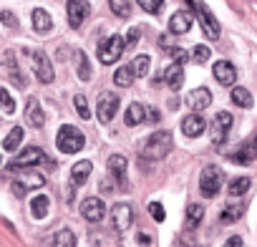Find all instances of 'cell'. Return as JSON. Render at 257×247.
<instances>
[{
    "instance_id": "obj_1",
    "label": "cell",
    "mask_w": 257,
    "mask_h": 247,
    "mask_svg": "<svg viewBox=\"0 0 257 247\" xmlns=\"http://www.w3.org/2000/svg\"><path fill=\"white\" fill-rule=\"evenodd\" d=\"M169 152H172V134H169V132H154V134L147 139L144 149H142V159H147V162H159V159H164Z\"/></svg>"
},
{
    "instance_id": "obj_2",
    "label": "cell",
    "mask_w": 257,
    "mask_h": 247,
    "mask_svg": "<svg viewBox=\"0 0 257 247\" xmlns=\"http://www.w3.org/2000/svg\"><path fill=\"white\" fill-rule=\"evenodd\" d=\"M83 144H86V137H83L76 127H71V124L61 127L58 134H56V147H58L63 154H76V152L83 149Z\"/></svg>"
},
{
    "instance_id": "obj_3",
    "label": "cell",
    "mask_w": 257,
    "mask_h": 247,
    "mask_svg": "<svg viewBox=\"0 0 257 247\" xmlns=\"http://www.w3.org/2000/svg\"><path fill=\"white\" fill-rule=\"evenodd\" d=\"M222 182H224V174H222L219 167H204L202 174H199V192H202V197H207V199L217 197L219 189H222Z\"/></svg>"
},
{
    "instance_id": "obj_4",
    "label": "cell",
    "mask_w": 257,
    "mask_h": 247,
    "mask_svg": "<svg viewBox=\"0 0 257 247\" xmlns=\"http://www.w3.org/2000/svg\"><path fill=\"white\" fill-rule=\"evenodd\" d=\"M123 51H126L123 38H121V36H108V38L98 46L96 56H98V61H101L103 66H111V63H116V61L121 58V53H123Z\"/></svg>"
},
{
    "instance_id": "obj_5",
    "label": "cell",
    "mask_w": 257,
    "mask_h": 247,
    "mask_svg": "<svg viewBox=\"0 0 257 247\" xmlns=\"http://www.w3.org/2000/svg\"><path fill=\"white\" fill-rule=\"evenodd\" d=\"M26 56L33 61V71H36L38 81H41V83H53L56 71H53V66H51L48 56H46L43 51H38V48H26Z\"/></svg>"
},
{
    "instance_id": "obj_6",
    "label": "cell",
    "mask_w": 257,
    "mask_h": 247,
    "mask_svg": "<svg viewBox=\"0 0 257 247\" xmlns=\"http://www.w3.org/2000/svg\"><path fill=\"white\" fill-rule=\"evenodd\" d=\"M118 111V93L113 91H101L98 93V101H96V118L101 124H108Z\"/></svg>"
},
{
    "instance_id": "obj_7",
    "label": "cell",
    "mask_w": 257,
    "mask_h": 247,
    "mask_svg": "<svg viewBox=\"0 0 257 247\" xmlns=\"http://www.w3.org/2000/svg\"><path fill=\"white\" fill-rule=\"evenodd\" d=\"M41 162H46L43 149H38V147H28V149H23L18 157L11 159L8 169H11V172H18V169H26V167H36V164H41Z\"/></svg>"
},
{
    "instance_id": "obj_8",
    "label": "cell",
    "mask_w": 257,
    "mask_h": 247,
    "mask_svg": "<svg viewBox=\"0 0 257 247\" xmlns=\"http://www.w3.org/2000/svg\"><path fill=\"white\" fill-rule=\"evenodd\" d=\"M229 129H232V113H229V111H219V113H214V118H212V129H209V134H212V144H214V147L224 144Z\"/></svg>"
},
{
    "instance_id": "obj_9",
    "label": "cell",
    "mask_w": 257,
    "mask_h": 247,
    "mask_svg": "<svg viewBox=\"0 0 257 247\" xmlns=\"http://www.w3.org/2000/svg\"><path fill=\"white\" fill-rule=\"evenodd\" d=\"M66 13H68V26L71 28H81L86 23V18L91 16V6H88V0H68Z\"/></svg>"
},
{
    "instance_id": "obj_10",
    "label": "cell",
    "mask_w": 257,
    "mask_h": 247,
    "mask_svg": "<svg viewBox=\"0 0 257 247\" xmlns=\"http://www.w3.org/2000/svg\"><path fill=\"white\" fill-rule=\"evenodd\" d=\"M103 214H106V204L101 197H86L81 202V217L86 222H101Z\"/></svg>"
},
{
    "instance_id": "obj_11",
    "label": "cell",
    "mask_w": 257,
    "mask_h": 247,
    "mask_svg": "<svg viewBox=\"0 0 257 247\" xmlns=\"http://www.w3.org/2000/svg\"><path fill=\"white\" fill-rule=\"evenodd\" d=\"M132 222H134V209H132V204H116V207L111 209V224H113L116 232L123 234L128 227H132Z\"/></svg>"
},
{
    "instance_id": "obj_12",
    "label": "cell",
    "mask_w": 257,
    "mask_h": 247,
    "mask_svg": "<svg viewBox=\"0 0 257 247\" xmlns=\"http://www.w3.org/2000/svg\"><path fill=\"white\" fill-rule=\"evenodd\" d=\"M232 159L239 162V164H249V162L257 159V129L252 132V137H247V139L239 144V149L232 154Z\"/></svg>"
},
{
    "instance_id": "obj_13",
    "label": "cell",
    "mask_w": 257,
    "mask_h": 247,
    "mask_svg": "<svg viewBox=\"0 0 257 247\" xmlns=\"http://www.w3.org/2000/svg\"><path fill=\"white\" fill-rule=\"evenodd\" d=\"M197 18H199V23H202L204 36H207L209 41H217V38H219V23H217V18L209 13L207 6H197Z\"/></svg>"
},
{
    "instance_id": "obj_14",
    "label": "cell",
    "mask_w": 257,
    "mask_h": 247,
    "mask_svg": "<svg viewBox=\"0 0 257 247\" xmlns=\"http://www.w3.org/2000/svg\"><path fill=\"white\" fill-rule=\"evenodd\" d=\"M209 103H212V91H209V88H204V86L192 88V91L187 93V106H189L194 113H199V111L209 108Z\"/></svg>"
},
{
    "instance_id": "obj_15",
    "label": "cell",
    "mask_w": 257,
    "mask_h": 247,
    "mask_svg": "<svg viewBox=\"0 0 257 247\" xmlns=\"http://www.w3.org/2000/svg\"><path fill=\"white\" fill-rule=\"evenodd\" d=\"M204 129H207V121H204L199 113H189V116L182 118V132H184V137H189V139L202 137Z\"/></svg>"
},
{
    "instance_id": "obj_16",
    "label": "cell",
    "mask_w": 257,
    "mask_h": 247,
    "mask_svg": "<svg viewBox=\"0 0 257 247\" xmlns=\"http://www.w3.org/2000/svg\"><path fill=\"white\" fill-rule=\"evenodd\" d=\"M212 73H214V78H217L222 86H234V81H237V68H234L229 61H217V63L212 66Z\"/></svg>"
},
{
    "instance_id": "obj_17",
    "label": "cell",
    "mask_w": 257,
    "mask_h": 247,
    "mask_svg": "<svg viewBox=\"0 0 257 247\" xmlns=\"http://www.w3.org/2000/svg\"><path fill=\"white\" fill-rule=\"evenodd\" d=\"M26 118H28L31 127L43 129V124H46V111H43V106H41L38 98H28V103H26Z\"/></svg>"
},
{
    "instance_id": "obj_18",
    "label": "cell",
    "mask_w": 257,
    "mask_h": 247,
    "mask_svg": "<svg viewBox=\"0 0 257 247\" xmlns=\"http://www.w3.org/2000/svg\"><path fill=\"white\" fill-rule=\"evenodd\" d=\"M162 81L172 88V91H179L182 88V83H184V66L182 63H172L167 71H164V76H162Z\"/></svg>"
},
{
    "instance_id": "obj_19",
    "label": "cell",
    "mask_w": 257,
    "mask_h": 247,
    "mask_svg": "<svg viewBox=\"0 0 257 247\" xmlns=\"http://www.w3.org/2000/svg\"><path fill=\"white\" fill-rule=\"evenodd\" d=\"M192 21H194V16L189 13V11H179V13H174L172 18H169V31L172 33H187L189 28H192Z\"/></svg>"
},
{
    "instance_id": "obj_20",
    "label": "cell",
    "mask_w": 257,
    "mask_h": 247,
    "mask_svg": "<svg viewBox=\"0 0 257 247\" xmlns=\"http://www.w3.org/2000/svg\"><path fill=\"white\" fill-rule=\"evenodd\" d=\"M0 61H3V66H6V71H8V76H11V81L16 86H26V76L18 73V63H16V53L13 51H6Z\"/></svg>"
},
{
    "instance_id": "obj_21",
    "label": "cell",
    "mask_w": 257,
    "mask_h": 247,
    "mask_svg": "<svg viewBox=\"0 0 257 247\" xmlns=\"http://www.w3.org/2000/svg\"><path fill=\"white\" fill-rule=\"evenodd\" d=\"M106 167H108L111 177H116L121 184H126V167H128V162H126V157H123V154H111Z\"/></svg>"
},
{
    "instance_id": "obj_22",
    "label": "cell",
    "mask_w": 257,
    "mask_h": 247,
    "mask_svg": "<svg viewBox=\"0 0 257 247\" xmlns=\"http://www.w3.org/2000/svg\"><path fill=\"white\" fill-rule=\"evenodd\" d=\"M91 169H93V164H91L88 159H83V162L73 164V169H71V184H73V187L86 184V179L91 177Z\"/></svg>"
},
{
    "instance_id": "obj_23",
    "label": "cell",
    "mask_w": 257,
    "mask_h": 247,
    "mask_svg": "<svg viewBox=\"0 0 257 247\" xmlns=\"http://www.w3.org/2000/svg\"><path fill=\"white\" fill-rule=\"evenodd\" d=\"M31 18H33V28H36L38 33H43V36L51 33V28H53V18H51L43 8H36Z\"/></svg>"
},
{
    "instance_id": "obj_24",
    "label": "cell",
    "mask_w": 257,
    "mask_h": 247,
    "mask_svg": "<svg viewBox=\"0 0 257 247\" xmlns=\"http://www.w3.org/2000/svg\"><path fill=\"white\" fill-rule=\"evenodd\" d=\"M48 207H51L48 194H36V197L31 199V214H33L36 219H43V217L48 214Z\"/></svg>"
},
{
    "instance_id": "obj_25",
    "label": "cell",
    "mask_w": 257,
    "mask_h": 247,
    "mask_svg": "<svg viewBox=\"0 0 257 247\" xmlns=\"http://www.w3.org/2000/svg\"><path fill=\"white\" fill-rule=\"evenodd\" d=\"M144 113H147V106H142V103H132V106L126 108V116H123L126 127H137V124H142V121H144Z\"/></svg>"
},
{
    "instance_id": "obj_26",
    "label": "cell",
    "mask_w": 257,
    "mask_h": 247,
    "mask_svg": "<svg viewBox=\"0 0 257 247\" xmlns=\"http://www.w3.org/2000/svg\"><path fill=\"white\" fill-rule=\"evenodd\" d=\"M113 83L116 86H121V88H128L134 83V71H132V66H121V68H116V73H113Z\"/></svg>"
},
{
    "instance_id": "obj_27",
    "label": "cell",
    "mask_w": 257,
    "mask_h": 247,
    "mask_svg": "<svg viewBox=\"0 0 257 247\" xmlns=\"http://www.w3.org/2000/svg\"><path fill=\"white\" fill-rule=\"evenodd\" d=\"M26 139V132L21 129V127H13L11 129V134L6 137V142H3V149H8V152H16L18 147H21V142Z\"/></svg>"
},
{
    "instance_id": "obj_28",
    "label": "cell",
    "mask_w": 257,
    "mask_h": 247,
    "mask_svg": "<svg viewBox=\"0 0 257 247\" xmlns=\"http://www.w3.org/2000/svg\"><path fill=\"white\" fill-rule=\"evenodd\" d=\"M202 217H204V207L197 204V202H192V204L187 207V229H194V227L202 222Z\"/></svg>"
},
{
    "instance_id": "obj_29",
    "label": "cell",
    "mask_w": 257,
    "mask_h": 247,
    "mask_svg": "<svg viewBox=\"0 0 257 247\" xmlns=\"http://www.w3.org/2000/svg\"><path fill=\"white\" fill-rule=\"evenodd\" d=\"M232 103H237L239 108H249L252 106V93L242 86H234L232 88Z\"/></svg>"
},
{
    "instance_id": "obj_30",
    "label": "cell",
    "mask_w": 257,
    "mask_h": 247,
    "mask_svg": "<svg viewBox=\"0 0 257 247\" xmlns=\"http://www.w3.org/2000/svg\"><path fill=\"white\" fill-rule=\"evenodd\" d=\"M249 187H252L249 177H237V179H232V182H229L227 192H229L232 197H242V194H247V189H249Z\"/></svg>"
},
{
    "instance_id": "obj_31",
    "label": "cell",
    "mask_w": 257,
    "mask_h": 247,
    "mask_svg": "<svg viewBox=\"0 0 257 247\" xmlns=\"http://www.w3.org/2000/svg\"><path fill=\"white\" fill-rule=\"evenodd\" d=\"M108 8H111L113 16L128 18V16H132V0H108Z\"/></svg>"
},
{
    "instance_id": "obj_32",
    "label": "cell",
    "mask_w": 257,
    "mask_h": 247,
    "mask_svg": "<svg viewBox=\"0 0 257 247\" xmlns=\"http://www.w3.org/2000/svg\"><path fill=\"white\" fill-rule=\"evenodd\" d=\"M53 247H76V234L71 229H58L53 237Z\"/></svg>"
},
{
    "instance_id": "obj_33",
    "label": "cell",
    "mask_w": 257,
    "mask_h": 247,
    "mask_svg": "<svg viewBox=\"0 0 257 247\" xmlns=\"http://www.w3.org/2000/svg\"><path fill=\"white\" fill-rule=\"evenodd\" d=\"M149 66H152V58H149L147 53H142V56H137V58H134V63H132V71H134V78H137V76H147V73H149Z\"/></svg>"
},
{
    "instance_id": "obj_34",
    "label": "cell",
    "mask_w": 257,
    "mask_h": 247,
    "mask_svg": "<svg viewBox=\"0 0 257 247\" xmlns=\"http://www.w3.org/2000/svg\"><path fill=\"white\" fill-rule=\"evenodd\" d=\"M242 212H244V207L242 204H227L224 209H222V214H219V222H234V219H239L242 217Z\"/></svg>"
},
{
    "instance_id": "obj_35",
    "label": "cell",
    "mask_w": 257,
    "mask_h": 247,
    "mask_svg": "<svg viewBox=\"0 0 257 247\" xmlns=\"http://www.w3.org/2000/svg\"><path fill=\"white\" fill-rule=\"evenodd\" d=\"M21 184L26 187V192H28V189H41V187L46 184V177L38 174V172H28V174H26V182H21Z\"/></svg>"
},
{
    "instance_id": "obj_36",
    "label": "cell",
    "mask_w": 257,
    "mask_h": 247,
    "mask_svg": "<svg viewBox=\"0 0 257 247\" xmlns=\"http://www.w3.org/2000/svg\"><path fill=\"white\" fill-rule=\"evenodd\" d=\"M76 58H78V78H81V81H91V68H88V58H86V53L78 51Z\"/></svg>"
},
{
    "instance_id": "obj_37",
    "label": "cell",
    "mask_w": 257,
    "mask_h": 247,
    "mask_svg": "<svg viewBox=\"0 0 257 247\" xmlns=\"http://www.w3.org/2000/svg\"><path fill=\"white\" fill-rule=\"evenodd\" d=\"M137 3H139L149 16H157V13H162V8H164V0H137Z\"/></svg>"
},
{
    "instance_id": "obj_38",
    "label": "cell",
    "mask_w": 257,
    "mask_h": 247,
    "mask_svg": "<svg viewBox=\"0 0 257 247\" xmlns=\"http://www.w3.org/2000/svg\"><path fill=\"white\" fill-rule=\"evenodd\" d=\"M73 106H76V113L81 116V118H91V111H88V101H86V96H73Z\"/></svg>"
},
{
    "instance_id": "obj_39",
    "label": "cell",
    "mask_w": 257,
    "mask_h": 247,
    "mask_svg": "<svg viewBox=\"0 0 257 247\" xmlns=\"http://www.w3.org/2000/svg\"><path fill=\"white\" fill-rule=\"evenodd\" d=\"M0 106L6 108V113H13V111H16V101H13V96L8 93V88H3V86H0Z\"/></svg>"
},
{
    "instance_id": "obj_40",
    "label": "cell",
    "mask_w": 257,
    "mask_h": 247,
    "mask_svg": "<svg viewBox=\"0 0 257 247\" xmlns=\"http://www.w3.org/2000/svg\"><path fill=\"white\" fill-rule=\"evenodd\" d=\"M209 56H212V48H207V46H194V51H192L194 63H204V61H209Z\"/></svg>"
},
{
    "instance_id": "obj_41",
    "label": "cell",
    "mask_w": 257,
    "mask_h": 247,
    "mask_svg": "<svg viewBox=\"0 0 257 247\" xmlns=\"http://www.w3.org/2000/svg\"><path fill=\"white\" fill-rule=\"evenodd\" d=\"M149 214H152L157 222H164V217H167V212H164V207H162L159 202H152V204H149Z\"/></svg>"
},
{
    "instance_id": "obj_42",
    "label": "cell",
    "mask_w": 257,
    "mask_h": 247,
    "mask_svg": "<svg viewBox=\"0 0 257 247\" xmlns=\"http://www.w3.org/2000/svg\"><path fill=\"white\" fill-rule=\"evenodd\" d=\"M139 36H142V31H139V28H132V31H128V36L123 38L126 48H134V46H137V41H139Z\"/></svg>"
},
{
    "instance_id": "obj_43",
    "label": "cell",
    "mask_w": 257,
    "mask_h": 247,
    "mask_svg": "<svg viewBox=\"0 0 257 247\" xmlns=\"http://www.w3.org/2000/svg\"><path fill=\"white\" fill-rule=\"evenodd\" d=\"M0 21H3L8 28H18V18H16L11 11H3V13H0Z\"/></svg>"
},
{
    "instance_id": "obj_44",
    "label": "cell",
    "mask_w": 257,
    "mask_h": 247,
    "mask_svg": "<svg viewBox=\"0 0 257 247\" xmlns=\"http://www.w3.org/2000/svg\"><path fill=\"white\" fill-rule=\"evenodd\" d=\"M144 121H152V124H157V121H159V111H157L154 106H147V113H144Z\"/></svg>"
},
{
    "instance_id": "obj_45",
    "label": "cell",
    "mask_w": 257,
    "mask_h": 247,
    "mask_svg": "<svg viewBox=\"0 0 257 247\" xmlns=\"http://www.w3.org/2000/svg\"><path fill=\"white\" fill-rule=\"evenodd\" d=\"M98 189H101L103 194H113V192H116V189H113V182H111V179H101V182H98Z\"/></svg>"
},
{
    "instance_id": "obj_46",
    "label": "cell",
    "mask_w": 257,
    "mask_h": 247,
    "mask_svg": "<svg viewBox=\"0 0 257 247\" xmlns=\"http://www.w3.org/2000/svg\"><path fill=\"white\" fill-rule=\"evenodd\" d=\"M222 247H242V237H237V234H232V237H229V239H227V242H224Z\"/></svg>"
},
{
    "instance_id": "obj_47",
    "label": "cell",
    "mask_w": 257,
    "mask_h": 247,
    "mask_svg": "<svg viewBox=\"0 0 257 247\" xmlns=\"http://www.w3.org/2000/svg\"><path fill=\"white\" fill-rule=\"evenodd\" d=\"M13 194H16V197H26V187H23L21 182H16V184H13Z\"/></svg>"
},
{
    "instance_id": "obj_48",
    "label": "cell",
    "mask_w": 257,
    "mask_h": 247,
    "mask_svg": "<svg viewBox=\"0 0 257 247\" xmlns=\"http://www.w3.org/2000/svg\"><path fill=\"white\" fill-rule=\"evenodd\" d=\"M137 242H139V244H152V237L144 234V232H139V234H137Z\"/></svg>"
}]
</instances>
